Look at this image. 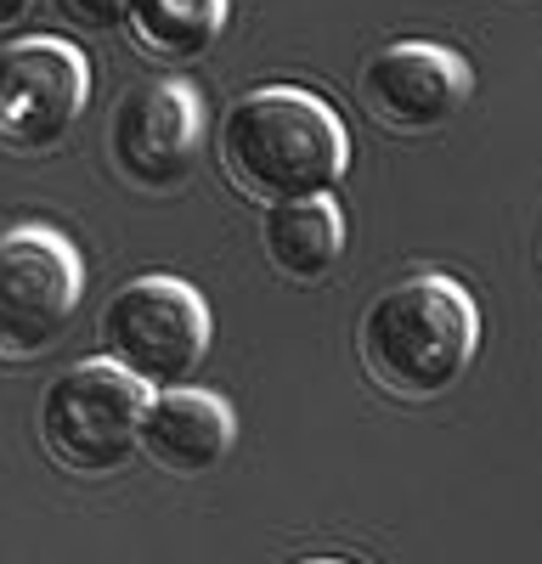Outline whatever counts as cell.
I'll return each instance as SVG.
<instances>
[{
	"mask_svg": "<svg viewBox=\"0 0 542 564\" xmlns=\"http://www.w3.org/2000/svg\"><path fill=\"white\" fill-rule=\"evenodd\" d=\"M220 175L260 209L328 198L350 170L339 113L300 85H265L226 108L215 135Z\"/></svg>",
	"mask_w": 542,
	"mask_h": 564,
	"instance_id": "1",
	"label": "cell"
},
{
	"mask_svg": "<svg viewBox=\"0 0 542 564\" xmlns=\"http://www.w3.org/2000/svg\"><path fill=\"white\" fill-rule=\"evenodd\" d=\"M480 350V311L464 294V282L441 271H419L361 311L356 356L361 372L390 401H435L469 372Z\"/></svg>",
	"mask_w": 542,
	"mask_h": 564,
	"instance_id": "2",
	"label": "cell"
},
{
	"mask_svg": "<svg viewBox=\"0 0 542 564\" xmlns=\"http://www.w3.org/2000/svg\"><path fill=\"white\" fill-rule=\"evenodd\" d=\"M142 412H148V390L97 356V361H74L45 384L34 430L57 468H68L79 480H102L136 457Z\"/></svg>",
	"mask_w": 542,
	"mask_h": 564,
	"instance_id": "3",
	"label": "cell"
},
{
	"mask_svg": "<svg viewBox=\"0 0 542 564\" xmlns=\"http://www.w3.org/2000/svg\"><path fill=\"white\" fill-rule=\"evenodd\" d=\"M102 361L130 372L148 395L181 390L209 356V305L181 276H136L102 305Z\"/></svg>",
	"mask_w": 542,
	"mask_h": 564,
	"instance_id": "4",
	"label": "cell"
},
{
	"mask_svg": "<svg viewBox=\"0 0 542 564\" xmlns=\"http://www.w3.org/2000/svg\"><path fill=\"white\" fill-rule=\"evenodd\" d=\"M85 265L79 249L52 226L0 231V361L45 356L79 311Z\"/></svg>",
	"mask_w": 542,
	"mask_h": 564,
	"instance_id": "5",
	"label": "cell"
},
{
	"mask_svg": "<svg viewBox=\"0 0 542 564\" xmlns=\"http://www.w3.org/2000/svg\"><path fill=\"white\" fill-rule=\"evenodd\" d=\"M90 102V63L68 40H12L0 52V153L45 159Z\"/></svg>",
	"mask_w": 542,
	"mask_h": 564,
	"instance_id": "6",
	"label": "cell"
},
{
	"mask_svg": "<svg viewBox=\"0 0 542 564\" xmlns=\"http://www.w3.org/2000/svg\"><path fill=\"white\" fill-rule=\"evenodd\" d=\"M204 148V102L187 79H142L113 102L108 159L124 186L164 198L193 181Z\"/></svg>",
	"mask_w": 542,
	"mask_h": 564,
	"instance_id": "7",
	"label": "cell"
},
{
	"mask_svg": "<svg viewBox=\"0 0 542 564\" xmlns=\"http://www.w3.org/2000/svg\"><path fill=\"white\" fill-rule=\"evenodd\" d=\"M475 97V74L435 40H395L361 68V108L390 135H435Z\"/></svg>",
	"mask_w": 542,
	"mask_h": 564,
	"instance_id": "8",
	"label": "cell"
},
{
	"mask_svg": "<svg viewBox=\"0 0 542 564\" xmlns=\"http://www.w3.org/2000/svg\"><path fill=\"white\" fill-rule=\"evenodd\" d=\"M232 441H238V412L226 406L215 390H187L181 384V390L148 395L136 457H148L170 480H198V475H209V468L226 463Z\"/></svg>",
	"mask_w": 542,
	"mask_h": 564,
	"instance_id": "9",
	"label": "cell"
},
{
	"mask_svg": "<svg viewBox=\"0 0 542 564\" xmlns=\"http://www.w3.org/2000/svg\"><path fill=\"white\" fill-rule=\"evenodd\" d=\"M260 249L265 265L289 282H323L339 254H345V215L334 198H305V204H278L260 220Z\"/></svg>",
	"mask_w": 542,
	"mask_h": 564,
	"instance_id": "10",
	"label": "cell"
},
{
	"mask_svg": "<svg viewBox=\"0 0 542 564\" xmlns=\"http://www.w3.org/2000/svg\"><path fill=\"white\" fill-rule=\"evenodd\" d=\"M232 0H130L124 7V34L148 63L181 68L198 63L226 29Z\"/></svg>",
	"mask_w": 542,
	"mask_h": 564,
	"instance_id": "11",
	"label": "cell"
},
{
	"mask_svg": "<svg viewBox=\"0 0 542 564\" xmlns=\"http://www.w3.org/2000/svg\"><path fill=\"white\" fill-rule=\"evenodd\" d=\"M124 7H130V0H52V12L68 29H79V34H113V29H124Z\"/></svg>",
	"mask_w": 542,
	"mask_h": 564,
	"instance_id": "12",
	"label": "cell"
},
{
	"mask_svg": "<svg viewBox=\"0 0 542 564\" xmlns=\"http://www.w3.org/2000/svg\"><path fill=\"white\" fill-rule=\"evenodd\" d=\"M29 12H34V0H0V34H12Z\"/></svg>",
	"mask_w": 542,
	"mask_h": 564,
	"instance_id": "13",
	"label": "cell"
},
{
	"mask_svg": "<svg viewBox=\"0 0 542 564\" xmlns=\"http://www.w3.org/2000/svg\"><path fill=\"white\" fill-rule=\"evenodd\" d=\"M300 564H345V558H300Z\"/></svg>",
	"mask_w": 542,
	"mask_h": 564,
	"instance_id": "14",
	"label": "cell"
}]
</instances>
